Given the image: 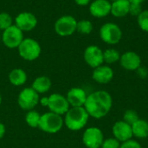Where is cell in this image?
I'll return each instance as SVG.
<instances>
[{
  "mask_svg": "<svg viewBox=\"0 0 148 148\" xmlns=\"http://www.w3.org/2000/svg\"><path fill=\"white\" fill-rule=\"evenodd\" d=\"M137 21L140 28L143 31L148 32V10H142V12L137 16Z\"/></svg>",
  "mask_w": 148,
  "mask_h": 148,
  "instance_id": "d4e9b609",
  "label": "cell"
},
{
  "mask_svg": "<svg viewBox=\"0 0 148 148\" xmlns=\"http://www.w3.org/2000/svg\"><path fill=\"white\" fill-rule=\"evenodd\" d=\"M89 12L95 17H105L111 13V3L109 0H95L90 3Z\"/></svg>",
  "mask_w": 148,
  "mask_h": 148,
  "instance_id": "9a60e30c",
  "label": "cell"
},
{
  "mask_svg": "<svg viewBox=\"0 0 148 148\" xmlns=\"http://www.w3.org/2000/svg\"><path fill=\"white\" fill-rule=\"evenodd\" d=\"M113 105L110 94L105 90L95 91L88 95L84 108L88 115L95 119H101L108 115Z\"/></svg>",
  "mask_w": 148,
  "mask_h": 148,
  "instance_id": "6da1fadb",
  "label": "cell"
},
{
  "mask_svg": "<svg viewBox=\"0 0 148 148\" xmlns=\"http://www.w3.org/2000/svg\"><path fill=\"white\" fill-rule=\"evenodd\" d=\"M78 5L80 6H85V5H88L90 2V0H74Z\"/></svg>",
  "mask_w": 148,
  "mask_h": 148,
  "instance_id": "1f68e13d",
  "label": "cell"
},
{
  "mask_svg": "<svg viewBox=\"0 0 148 148\" xmlns=\"http://www.w3.org/2000/svg\"><path fill=\"white\" fill-rule=\"evenodd\" d=\"M76 30L82 35H88L93 30V24L88 20H85V19L81 20L77 22Z\"/></svg>",
  "mask_w": 148,
  "mask_h": 148,
  "instance_id": "cb8c5ba5",
  "label": "cell"
},
{
  "mask_svg": "<svg viewBox=\"0 0 148 148\" xmlns=\"http://www.w3.org/2000/svg\"><path fill=\"white\" fill-rule=\"evenodd\" d=\"M12 17L10 16V14L6 12H2L0 13V29L5 30L9 27H10L12 24Z\"/></svg>",
  "mask_w": 148,
  "mask_h": 148,
  "instance_id": "484cf974",
  "label": "cell"
},
{
  "mask_svg": "<svg viewBox=\"0 0 148 148\" xmlns=\"http://www.w3.org/2000/svg\"><path fill=\"white\" fill-rule=\"evenodd\" d=\"M130 1L116 0L111 3V14L115 17H123L129 14Z\"/></svg>",
  "mask_w": 148,
  "mask_h": 148,
  "instance_id": "ac0fdd59",
  "label": "cell"
},
{
  "mask_svg": "<svg viewBox=\"0 0 148 148\" xmlns=\"http://www.w3.org/2000/svg\"><path fill=\"white\" fill-rule=\"evenodd\" d=\"M83 57L86 63L93 69L102 65L104 62L103 51L96 45H90L87 47L84 50Z\"/></svg>",
  "mask_w": 148,
  "mask_h": 148,
  "instance_id": "30bf717a",
  "label": "cell"
},
{
  "mask_svg": "<svg viewBox=\"0 0 148 148\" xmlns=\"http://www.w3.org/2000/svg\"><path fill=\"white\" fill-rule=\"evenodd\" d=\"M141 12H142V8H141V4L140 3H130L129 14H131L134 16H138Z\"/></svg>",
  "mask_w": 148,
  "mask_h": 148,
  "instance_id": "f1b7e54d",
  "label": "cell"
},
{
  "mask_svg": "<svg viewBox=\"0 0 148 148\" xmlns=\"http://www.w3.org/2000/svg\"><path fill=\"white\" fill-rule=\"evenodd\" d=\"M103 140L101 130L95 127L87 128L82 135V142L87 148H101Z\"/></svg>",
  "mask_w": 148,
  "mask_h": 148,
  "instance_id": "9c48e42d",
  "label": "cell"
},
{
  "mask_svg": "<svg viewBox=\"0 0 148 148\" xmlns=\"http://www.w3.org/2000/svg\"><path fill=\"white\" fill-rule=\"evenodd\" d=\"M130 3H142L143 2H145L146 0H129Z\"/></svg>",
  "mask_w": 148,
  "mask_h": 148,
  "instance_id": "e575fe53",
  "label": "cell"
},
{
  "mask_svg": "<svg viewBox=\"0 0 148 148\" xmlns=\"http://www.w3.org/2000/svg\"><path fill=\"white\" fill-rule=\"evenodd\" d=\"M15 23L16 26L22 31H29L36 28L37 19L30 12H22L16 16Z\"/></svg>",
  "mask_w": 148,
  "mask_h": 148,
  "instance_id": "5bb4252c",
  "label": "cell"
},
{
  "mask_svg": "<svg viewBox=\"0 0 148 148\" xmlns=\"http://www.w3.org/2000/svg\"><path fill=\"white\" fill-rule=\"evenodd\" d=\"M31 88L38 94L46 93L51 88V81L47 76H39L35 79Z\"/></svg>",
  "mask_w": 148,
  "mask_h": 148,
  "instance_id": "ffe728a7",
  "label": "cell"
},
{
  "mask_svg": "<svg viewBox=\"0 0 148 148\" xmlns=\"http://www.w3.org/2000/svg\"><path fill=\"white\" fill-rule=\"evenodd\" d=\"M120 148H142V147L138 141L134 140H129L127 141L122 142L121 144Z\"/></svg>",
  "mask_w": 148,
  "mask_h": 148,
  "instance_id": "f546056e",
  "label": "cell"
},
{
  "mask_svg": "<svg viewBox=\"0 0 148 148\" xmlns=\"http://www.w3.org/2000/svg\"><path fill=\"white\" fill-rule=\"evenodd\" d=\"M92 77L100 84H107L113 80L114 71L108 65H101L94 69Z\"/></svg>",
  "mask_w": 148,
  "mask_h": 148,
  "instance_id": "2e32d148",
  "label": "cell"
},
{
  "mask_svg": "<svg viewBox=\"0 0 148 148\" xmlns=\"http://www.w3.org/2000/svg\"><path fill=\"white\" fill-rule=\"evenodd\" d=\"M77 21L72 16H62L55 23V30L61 36H69L76 31Z\"/></svg>",
  "mask_w": 148,
  "mask_h": 148,
  "instance_id": "52a82bcc",
  "label": "cell"
},
{
  "mask_svg": "<svg viewBox=\"0 0 148 148\" xmlns=\"http://www.w3.org/2000/svg\"><path fill=\"white\" fill-rule=\"evenodd\" d=\"M139 115L137 114L136 111L132 110V109H128L124 113L123 115V121L127 123H128L129 125H133L134 122H136L139 120Z\"/></svg>",
  "mask_w": 148,
  "mask_h": 148,
  "instance_id": "4316f807",
  "label": "cell"
},
{
  "mask_svg": "<svg viewBox=\"0 0 148 148\" xmlns=\"http://www.w3.org/2000/svg\"><path fill=\"white\" fill-rule=\"evenodd\" d=\"M133 135L138 139H146L148 137V122L145 120L139 119L132 125Z\"/></svg>",
  "mask_w": 148,
  "mask_h": 148,
  "instance_id": "d6986e66",
  "label": "cell"
},
{
  "mask_svg": "<svg viewBox=\"0 0 148 148\" xmlns=\"http://www.w3.org/2000/svg\"><path fill=\"white\" fill-rule=\"evenodd\" d=\"M23 40V31L20 29H18L16 25H11L10 27L3 30L2 35V41L3 44L9 49L18 48Z\"/></svg>",
  "mask_w": 148,
  "mask_h": 148,
  "instance_id": "ba28073f",
  "label": "cell"
},
{
  "mask_svg": "<svg viewBox=\"0 0 148 148\" xmlns=\"http://www.w3.org/2000/svg\"><path fill=\"white\" fill-rule=\"evenodd\" d=\"M121 142L115 138H108L103 140V143L101 148H120Z\"/></svg>",
  "mask_w": 148,
  "mask_h": 148,
  "instance_id": "83f0119b",
  "label": "cell"
},
{
  "mask_svg": "<svg viewBox=\"0 0 148 148\" xmlns=\"http://www.w3.org/2000/svg\"><path fill=\"white\" fill-rule=\"evenodd\" d=\"M19 56L27 61H34L37 59L41 54L40 44L32 38H25L18 46Z\"/></svg>",
  "mask_w": 148,
  "mask_h": 148,
  "instance_id": "277c9868",
  "label": "cell"
},
{
  "mask_svg": "<svg viewBox=\"0 0 148 148\" xmlns=\"http://www.w3.org/2000/svg\"><path fill=\"white\" fill-rule=\"evenodd\" d=\"M86 92L81 88H72L67 94V100L71 107H83L87 100Z\"/></svg>",
  "mask_w": 148,
  "mask_h": 148,
  "instance_id": "e0dca14e",
  "label": "cell"
},
{
  "mask_svg": "<svg viewBox=\"0 0 148 148\" xmlns=\"http://www.w3.org/2000/svg\"><path fill=\"white\" fill-rule=\"evenodd\" d=\"M63 123L64 120L62 118V115L49 112L41 115L38 127L43 132L49 134H56L62 129Z\"/></svg>",
  "mask_w": 148,
  "mask_h": 148,
  "instance_id": "3957f363",
  "label": "cell"
},
{
  "mask_svg": "<svg viewBox=\"0 0 148 148\" xmlns=\"http://www.w3.org/2000/svg\"><path fill=\"white\" fill-rule=\"evenodd\" d=\"M40 120H41V115L39 114L38 112L34 111V110H30L29 112H28V114L25 116L26 123L30 127H33V128L39 127Z\"/></svg>",
  "mask_w": 148,
  "mask_h": 148,
  "instance_id": "603a6c76",
  "label": "cell"
},
{
  "mask_svg": "<svg viewBox=\"0 0 148 148\" xmlns=\"http://www.w3.org/2000/svg\"><path fill=\"white\" fill-rule=\"evenodd\" d=\"M112 133L114 138H115L117 140H119L121 143L132 140V137L134 136L132 131V126L125 122L124 121H116L112 127Z\"/></svg>",
  "mask_w": 148,
  "mask_h": 148,
  "instance_id": "7c38bea8",
  "label": "cell"
},
{
  "mask_svg": "<svg viewBox=\"0 0 148 148\" xmlns=\"http://www.w3.org/2000/svg\"><path fill=\"white\" fill-rule=\"evenodd\" d=\"M39 95L32 88H23L18 95L17 102L23 110H32L39 102Z\"/></svg>",
  "mask_w": 148,
  "mask_h": 148,
  "instance_id": "8992f818",
  "label": "cell"
},
{
  "mask_svg": "<svg viewBox=\"0 0 148 148\" xmlns=\"http://www.w3.org/2000/svg\"><path fill=\"white\" fill-rule=\"evenodd\" d=\"M137 75H138V76L140 77V78H141V79H145V78H147L148 75V70L147 68H145V67H142V66H140L137 70Z\"/></svg>",
  "mask_w": 148,
  "mask_h": 148,
  "instance_id": "4dcf8cb0",
  "label": "cell"
},
{
  "mask_svg": "<svg viewBox=\"0 0 148 148\" xmlns=\"http://www.w3.org/2000/svg\"><path fill=\"white\" fill-rule=\"evenodd\" d=\"M100 36L101 40L110 45L117 44L122 37L121 29L114 23H107L100 29Z\"/></svg>",
  "mask_w": 148,
  "mask_h": 148,
  "instance_id": "5b68a950",
  "label": "cell"
},
{
  "mask_svg": "<svg viewBox=\"0 0 148 148\" xmlns=\"http://www.w3.org/2000/svg\"><path fill=\"white\" fill-rule=\"evenodd\" d=\"M111 1H113V2H114V1H116V0H111Z\"/></svg>",
  "mask_w": 148,
  "mask_h": 148,
  "instance_id": "8d00e7d4",
  "label": "cell"
},
{
  "mask_svg": "<svg viewBox=\"0 0 148 148\" xmlns=\"http://www.w3.org/2000/svg\"><path fill=\"white\" fill-rule=\"evenodd\" d=\"M1 103H2V96L0 95V105H1Z\"/></svg>",
  "mask_w": 148,
  "mask_h": 148,
  "instance_id": "d590c367",
  "label": "cell"
},
{
  "mask_svg": "<svg viewBox=\"0 0 148 148\" xmlns=\"http://www.w3.org/2000/svg\"><path fill=\"white\" fill-rule=\"evenodd\" d=\"M5 127H4V125L3 124V123H1L0 122V139H2L3 136H4V134H5Z\"/></svg>",
  "mask_w": 148,
  "mask_h": 148,
  "instance_id": "d6a6232c",
  "label": "cell"
},
{
  "mask_svg": "<svg viewBox=\"0 0 148 148\" xmlns=\"http://www.w3.org/2000/svg\"><path fill=\"white\" fill-rule=\"evenodd\" d=\"M103 59L104 62L108 64L114 63L121 59V54L118 50L114 49H108L103 52Z\"/></svg>",
  "mask_w": 148,
  "mask_h": 148,
  "instance_id": "7402d4cb",
  "label": "cell"
},
{
  "mask_svg": "<svg viewBox=\"0 0 148 148\" xmlns=\"http://www.w3.org/2000/svg\"><path fill=\"white\" fill-rule=\"evenodd\" d=\"M10 82L14 86H22L27 81V75L24 70L21 69H15L10 71L9 75Z\"/></svg>",
  "mask_w": 148,
  "mask_h": 148,
  "instance_id": "44dd1931",
  "label": "cell"
},
{
  "mask_svg": "<svg viewBox=\"0 0 148 148\" xmlns=\"http://www.w3.org/2000/svg\"><path fill=\"white\" fill-rule=\"evenodd\" d=\"M48 108L50 112L59 115L65 114L69 109V103L66 97L60 94H53L49 97Z\"/></svg>",
  "mask_w": 148,
  "mask_h": 148,
  "instance_id": "8fae6325",
  "label": "cell"
},
{
  "mask_svg": "<svg viewBox=\"0 0 148 148\" xmlns=\"http://www.w3.org/2000/svg\"><path fill=\"white\" fill-rule=\"evenodd\" d=\"M120 62L126 70L136 71L141 66V58L134 51H127L121 56Z\"/></svg>",
  "mask_w": 148,
  "mask_h": 148,
  "instance_id": "4fadbf2b",
  "label": "cell"
},
{
  "mask_svg": "<svg viewBox=\"0 0 148 148\" xmlns=\"http://www.w3.org/2000/svg\"><path fill=\"white\" fill-rule=\"evenodd\" d=\"M89 115L84 107H72L65 114L64 123L71 131H79L88 123Z\"/></svg>",
  "mask_w": 148,
  "mask_h": 148,
  "instance_id": "7a4b0ae2",
  "label": "cell"
},
{
  "mask_svg": "<svg viewBox=\"0 0 148 148\" xmlns=\"http://www.w3.org/2000/svg\"><path fill=\"white\" fill-rule=\"evenodd\" d=\"M40 103L44 106V107H48V104H49V97H43L42 98L41 100H39Z\"/></svg>",
  "mask_w": 148,
  "mask_h": 148,
  "instance_id": "836d02e7",
  "label": "cell"
}]
</instances>
